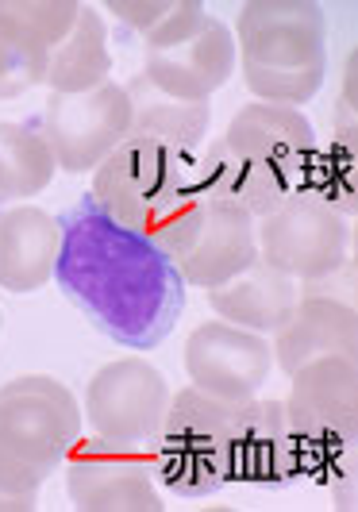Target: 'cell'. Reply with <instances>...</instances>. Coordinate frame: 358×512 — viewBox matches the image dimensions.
<instances>
[{"mask_svg": "<svg viewBox=\"0 0 358 512\" xmlns=\"http://www.w3.org/2000/svg\"><path fill=\"white\" fill-rule=\"evenodd\" d=\"M58 228L54 285L97 332L128 351H151L178 328L185 282L151 239L104 216L89 193L58 216Z\"/></svg>", "mask_w": 358, "mask_h": 512, "instance_id": "cell-1", "label": "cell"}, {"mask_svg": "<svg viewBox=\"0 0 358 512\" xmlns=\"http://www.w3.org/2000/svg\"><path fill=\"white\" fill-rule=\"evenodd\" d=\"M81 439V405L54 378L0 385V489L39 493Z\"/></svg>", "mask_w": 358, "mask_h": 512, "instance_id": "cell-2", "label": "cell"}, {"mask_svg": "<svg viewBox=\"0 0 358 512\" xmlns=\"http://www.w3.org/2000/svg\"><path fill=\"white\" fill-rule=\"evenodd\" d=\"M243 401L212 397L197 385H185L170 397L166 424L151 447L154 482L174 497L197 501L216 493L224 482V439Z\"/></svg>", "mask_w": 358, "mask_h": 512, "instance_id": "cell-3", "label": "cell"}, {"mask_svg": "<svg viewBox=\"0 0 358 512\" xmlns=\"http://www.w3.org/2000/svg\"><path fill=\"white\" fill-rule=\"evenodd\" d=\"M181 193H201L197 154L170 151L147 139H124L93 170L89 197L104 216L131 231H143Z\"/></svg>", "mask_w": 358, "mask_h": 512, "instance_id": "cell-4", "label": "cell"}, {"mask_svg": "<svg viewBox=\"0 0 358 512\" xmlns=\"http://www.w3.org/2000/svg\"><path fill=\"white\" fill-rule=\"evenodd\" d=\"M347 255L351 224L316 197L293 193L258 220V258L293 282L335 278L347 266Z\"/></svg>", "mask_w": 358, "mask_h": 512, "instance_id": "cell-5", "label": "cell"}, {"mask_svg": "<svg viewBox=\"0 0 358 512\" xmlns=\"http://www.w3.org/2000/svg\"><path fill=\"white\" fill-rule=\"evenodd\" d=\"M170 385L166 374L147 359H120L101 366L85 385V420L97 439L151 451L166 409H170Z\"/></svg>", "mask_w": 358, "mask_h": 512, "instance_id": "cell-6", "label": "cell"}, {"mask_svg": "<svg viewBox=\"0 0 358 512\" xmlns=\"http://www.w3.org/2000/svg\"><path fill=\"white\" fill-rule=\"evenodd\" d=\"M131 128L128 89L104 81L89 93H51L39 131L51 147L58 170L66 174H93L108 154L116 151Z\"/></svg>", "mask_w": 358, "mask_h": 512, "instance_id": "cell-7", "label": "cell"}, {"mask_svg": "<svg viewBox=\"0 0 358 512\" xmlns=\"http://www.w3.org/2000/svg\"><path fill=\"white\" fill-rule=\"evenodd\" d=\"M301 478V436L274 397L243 401L224 439V482L278 489Z\"/></svg>", "mask_w": 358, "mask_h": 512, "instance_id": "cell-8", "label": "cell"}, {"mask_svg": "<svg viewBox=\"0 0 358 512\" xmlns=\"http://www.w3.org/2000/svg\"><path fill=\"white\" fill-rule=\"evenodd\" d=\"M239 66L293 70L328 58V20L312 0H251L235 20Z\"/></svg>", "mask_w": 358, "mask_h": 512, "instance_id": "cell-9", "label": "cell"}, {"mask_svg": "<svg viewBox=\"0 0 358 512\" xmlns=\"http://www.w3.org/2000/svg\"><path fill=\"white\" fill-rule=\"evenodd\" d=\"M66 466V493L77 509L89 512H154L158 505V482L151 470V451L120 447L108 439H89L70 451Z\"/></svg>", "mask_w": 358, "mask_h": 512, "instance_id": "cell-10", "label": "cell"}, {"mask_svg": "<svg viewBox=\"0 0 358 512\" xmlns=\"http://www.w3.org/2000/svg\"><path fill=\"white\" fill-rule=\"evenodd\" d=\"M274 347L266 335L235 328L224 320H208L185 343V374L189 385L224 401H251L270 378Z\"/></svg>", "mask_w": 358, "mask_h": 512, "instance_id": "cell-11", "label": "cell"}, {"mask_svg": "<svg viewBox=\"0 0 358 512\" xmlns=\"http://www.w3.org/2000/svg\"><path fill=\"white\" fill-rule=\"evenodd\" d=\"M239 66L235 51V35L224 20H216L208 12L201 24L193 27L185 39L158 54H143V70L139 74L151 81L158 93L174 97V101L208 104L216 89L228 85V77Z\"/></svg>", "mask_w": 358, "mask_h": 512, "instance_id": "cell-12", "label": "cell"}, {"mask_svg": "<svg viewBox=\"0 0 358 512\" xmlns=\"http://www.w3.org/2000/svg\"><path fill=\"white\" fill-rule=\"evenodd\" d=\"M285 409L301 432L358 439V362L355 355H328L289 374Z\"/></svg>", "mask_w": 358, "mask_h": 512, "instance_id": "cell-13", "label": "cell"}, {"mask_svg": "<svg viewBox=\"0 0 358 512\" xmlns=\"http://www.w3.org/2000/svg\"><path fill=\"white\" fill-rule=\"evenodd\" d=\"M231 147L258 158L262 166H270L274 174L289 181V189L297 193L301 185V170H305L308 154L316 147V131L308 124L301 108H285V104H243L231 116L228 131H224Z\"/></svg>", "mask_w": 358, "mask_h": 512, "instance_id": "cell-14", "label": "cell"}, {"mask_svg": "<svg viewBox=\"0 0 358 512\" xmlns=\"http://www.w3.org/2000/svg\"><path fill=\"white\" fill-rule=\"evenodd\" d=\"M258 262V220L251 212L228 201H208L205 197V224L189 255L178 258L181 282L197 289H216L243 274Z\"/></svg>", "mask_w": 358, "mask_h": 512, "instance_id": "cell-15", "label": "cell"}, {"mask_svg": "<svg viewBox=\"0 0 358 512\" xmlns=\"http://www.w3.org/2000/svg\"><path fill=\"white\" fill-rule=\"evenodd\" d=\"M274 362L285 374H297L301 366L328 355H355L358 316L351 301L339 297H297L282 328L274 332Z\"/></svg>", "mask_w": 358, "mask_h": 512, "instance_id": "cell-16", "label": "cell"}, {"mask_svg": "<svg viewBox=\"0 0 358 512\" xmlns=\"http://www.w3.org/2000/svg\"><path fill=\"white\" fill-rule=\"evenodd\" d=\"M197 181L208 201H228L251 212L255 220L270 216L285 197H293L289 181L274 174L270 166H262L258 158L231 147L224 135L205 139V147L197 151Z\"/></svg>", "mask_w": 358, "mask_h": 512, "instance_id": "cell-17", "label": "cell"}, {"mask_svg": "<svg viewBox=\"0 0 358 512\" xmlns=\"http://www.w3.org/2000/svg\"><path fill=\"white\" fill-rule=\"evenodd\" d=\"M58 247H62L58 216L35 205L0 208V289L35 293L54 282Z\"/></svg>", "mask_w": 358, "mask_h": 512, "instance_id": "cell-18", "label": "cell"}, {"mask_svg": "<svg viewBox=\"0 0 358 512\" xmlns=\"http://www.w3.org/2000/svg\"><path fill=\"white\" fill-rule=\"evenodd\" d=\"M208 293V308L224 320V324H235V328H247V332H278L289 312L297 305V282L285 278L282 270L266 266L258 258L255 266H247L243 274H235L231 282L216 285V289H205Z\"/></svg>", "mask_w": 358, "mask_h": 512, "instance_id": "cell-19", "label": "cell"}, {"mask_svg": "<svg viewBox=\"0 0 358 512\" xmlns=\"http://www.w3.org/2000/svg\"><path fill=\"white\" fill-rule=\"evenodd\" d=\"M131 104V128L128 139H147L170 151L197 154L205 147L208 128H212V108L193 101H174L158 93L143 74H135L124 85Z\"/></svg>", "mask_w": 358, "mask_h": 512, "instance_id": "cell-20", "label": "cell"}, {"mask_svg": "<svg viewBox=\"0 0 358 512\" xmlns=\"http://www.w3.org/2000/svg\"><path fill=\"white\" fill-rule=\"evenodd\" d=\"M112 51H108V31H104L101 12L93 4H81L77 27L51 51V70L47 85L51 93H89L104 81H112Z\"/></svg>", "mask_w": 358, "mask_h": 512, "instance_id": "cell-21", "label": "cell"}, {"mask_svg": "<svg viewBox=\"0 0 358 512\" xmlns=\"http://www.w3.org/2000/svg\"><path fill=\"white\" fill-rule=\"evenodd\" d=\"M54 174H58V162L39 124L0 120V208L39 197Z\"/></svg>", "mask_w": 358, "mask_h": 512, "instance_id": "cell-22", "label": "cell"}, {"mask_svg": "<svg viewBox=\"0 0 358 512\" xmlns=\"http://www.w3.org/2000/svg\"><path fill=\"white\" fill-rule=\"evenodd\" d=\"M355 189H358V166L355 151L343 143H328V147H312L305 170H301V185L297 193L316 197L320 205L339 212L347 224L355 220Z\"/></svg>", "mask_w": 358, "mask_h": 512, "instance_id": "cell-23", "label": "cell"}, {"mask_svg": "<svg viewBox=\"0 0 358 512\" xmlns=\"http://www.w3.org/2000/svg\"><path fill=\"white\" fill-rule=\"evenodd\" d=\"M47 70L51 51L12 16L0 12V101H16L27 89L47 85Z\"/></svg>", "mask_w": 358, "mask_h": 512, "instance_id": "cell-24", "label": "cell"}, {"mask_svg": "<svg viewBox=\"0 0 358 512\" xmlns=\"http://www.w3.org/2000/svg\"><path fill=\"white\" fill-rule=\"evenodd\" d=\"M328 77V58L308 62V66H293V70H262V66H243V81L251 89V97L262 104H285L297 108L308 104Z\"/></svg>", "mask_w": 358, "mask_h": 512, "instance_id": "cell-25", "label": "cell"}, {"mask_svg": "<svg viewBox=\"0 0 358 512\" xmlns=\"http://www.w3.org/2000/svg\"><path fill=\"white\" fill-rule=\"evenodd\" d=\"M201 224H205V193H181L178 201H170L139 235L151 239L154 247L170 258V262H178V258L189 255V247L197 243Z\"/></svg>", "mask_w": 358, "mask_h": 512, "instance_id": "cell-26", "label": "cell"}, {"mask_svg": "<svg viewBox=\"0 0 358 512\" xmlns=\"http://www.w3.org/2000/svg\"><path fill=\"white\" fill-rule=\"evenodd\" d=\"M0 12L31 31L47 51H54L77 27L81 4L77 0H0Z\"/></svg>", "mask_w": 358, "mask_h": 512, "instance_id": "cell-27", "label": "cell"}, {"mask_svg": "<svg viewBox=\"0 0 358 512\" xmlns=\"http://www.w3.org/2000/svg\"><path fill=\"white\" fill-rule=\"evenodd\" d=\"M335 143L355 151V62L347 66V81L335 101Z\"/></svg>", "mask_w": 358, "mask_h": 512, "instance_id": "cell-28", "label": "cell"}, {"mask_svg": "<svg viewBox=\"0 0 358 512\" xmlns=\"http://www.w3.org/2000/svg\"><path fill=\"white\" fill-rule=\"evenodd\" d=\"M355 486H358V470H351V474H343V478H335L332 486H328V493H332V501L339 505V509H355Z\"/></svg>", "mask_w": 358, "mask_h": 512, "instance_id": "cell-29", "label": "cell"}, {"mask_svg": "<svg viewBox=\"0 0 358 512\" xmlns=\"http://www.w3.org/2000/svg\"><path fill=\"white\" fill-rule=\"evenodd\" d=\"M39 493H4L0 489V509H35Z\"/></svg>", "mask_w": 358, "mask_h": 512, "instance_id": "cell-30", "label": "cell"}, {"mask_svg": "<svg viewBox=\"0 0 358 512\" xmlns=\"http://www.w3.org/2000/svg\"><path fill=\"white\" fill-rule=\"evenodd\" d=\"M0 324H4V320H0Z\"/></svg>", "mask_w": 358, "mask_h": 512, "instance_id": "cell-31", "label": "cell"}]
</instances>
